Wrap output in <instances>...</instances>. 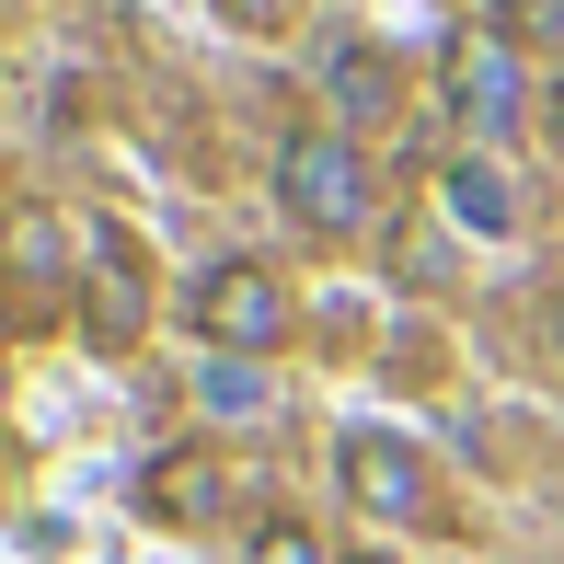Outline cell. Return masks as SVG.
<instances>
[{"label":"cell","instance_id":"obj_9","mask_svg":"<svg viewBox=\"0 0 564 564\" xmlns=\"http://www.w3.org/2000/svg\"><path fill=\"white\" fill-rule=\"evenodd\" d=\"M196 392H208V415H265V403H276V392H265V369H242V357H219Z\"/></svg>","mask_w":564,"mask_h":564},{"label":"cell","instance_id":"obj_4","mask_svg":"<svg viewBox=\"0 0 564 564\" xmlns=\"http://www.w3.org/2000/svg\"><path fill=\"white\" fill-rule=\"evenodd\" d=\"M519 46L507 35H460L449 46V116H460V139L473 150H496V139H519Z\"/></svg>","mask_w":564,"mask_h":564},{"label":"cell","instance_id":"obj_12","mask_svg":"<svg viewBox=\"0 0 564 564\" xmlns=\"http://www.w3.org/2000/svg\"><path fill=\"white\" fill-rule=\"evenodd\" d=\"M12 253H23V276H58V219L23 208V242H12Z\"/></svg>","mask_w":564,"mask_h":564},{"label":"cell","instance_id":"obj_1","mask_svg":"<svg viewBox=\"0 0 564 564\" xmlns=\"http://www.w3.org/2000/svg\"><path fill=\"white\" fill-rule=\"evenodd\" d=\"M276 196H289V219H312V230H357L369 219V162H357V139L289 127V139H276Z\"/></svg>","mask_w":564,"mask_h":564},{"label":"cell","instance_id":"obj_2","mask_svg":"<svg viewBox=\"0 0 564 564\" xmlns=\"http://www.w3.org/2000/svg\"><path fill=\"white\" fill-rule=\"evenodd\" d=\"M185 323H196L219 357H265L276 335H289V289H276L265 265H208V276H196V300H185Z\"/></svg>","mask_w":564,"mask_h":564},{"label":"cell","instance_id":"obj_11","mask_svg":"<svg viewBox=\"0 0 564 564\" xmlns=\"http://www.w3.org/2000/svg\"><path fill=\"white\" fill-rule=\"evenodd\" d=\"M253 564H323V542L300 519H265V530H253Z\"/></svg>","mask_w":564,"mask_h":564},{"label":"cell","instance_id":"obj_10","mask_svg":"<svg viewBox=\"0 0 564 564\" xmlns=\"http://www.w3.org/2000/svg\"><path fill=\"white\" fill-rule=\"evenodd\" d=\"M496 35L507 46H564V0H496Z\"/></svg>","mask_w":564,"mask_h":564},{"label":"cell","instance_id":"obj_5","mask_svg":"<svg viewBox=\"0 0 564 564\" xmlns=\"http://www.w3.org/2000/svg\"><path fill=\"white\" fill-rule=\"evenodd\" d=\"M346 496L369 507V519H438V484H426V460L392 438V426H357L346 438Z\"/></svg>","mask_w":564,"mask_h":564},{"label":"cell","instance_id":"obj_13","mask_svg":"<svg viewBox=\"0 0 564 564\" xmlns=\"http://www.w3.org/2000/svg\"><path fill=\"white\" fill-rule=\"evenodd\" d=\"M219 23H230V35H276V23H289V0H219Z\"/></svg>","mask_w":564,"mask_h":564},{"label":"cell","instance_id":"obj_6","mask_svg":"<svg viewBox=\"0 0 564 564\" xmlns=\"http://www.w3.org/2000/svg\"><path fill=\"white\" fill-rule=\"evenodd\" d=\"M219 496H230V473L208 449H162L139 473V519H162V530H196V519H219Z\"/></svg>","mask_w":564,"mask_h":564},{"label":"cell","instance_id":"obj_8","mask_svg":"<svg viewBox=\"0 0 564 564\" xmlns=\"http://www.w3.org/2000/svg\"><path fill=\"white\" fill-rule=\"evenodd\" d=\"M323 82H335V105H346V116H380V105H392V69H380L357 35H335V46H323Z\"/></svg>","mask_w":564,"mask_h":564},{"label":"cell","instance_id":"obj_7","mask_svg":"<svg viewBox=\"0 0 564 564\" xmlns=\"http://www.w3.org/2000/svg\"><path fill=\"white\" fill-rule=\"evenodd\" d=\"M449 219L460 230H519V185L473 150V162H449Z\"/></svg>","mask_w":564,"mask_h":564},{"label":"cell","instance_id":"obj_3","mask_svg":"<svg viewBox=\"0 0 564 564\" xmlns=\"http://www.w3.org/2000/svg\"><path fill=\"white\" fill-rule=\"evenodd\" d=\"M139 323H150V265H139V242L116 219H93L82 230V335L93 346H139Z\"/></svg>","mask_w":564,"mask_h":564}]
</instances>
